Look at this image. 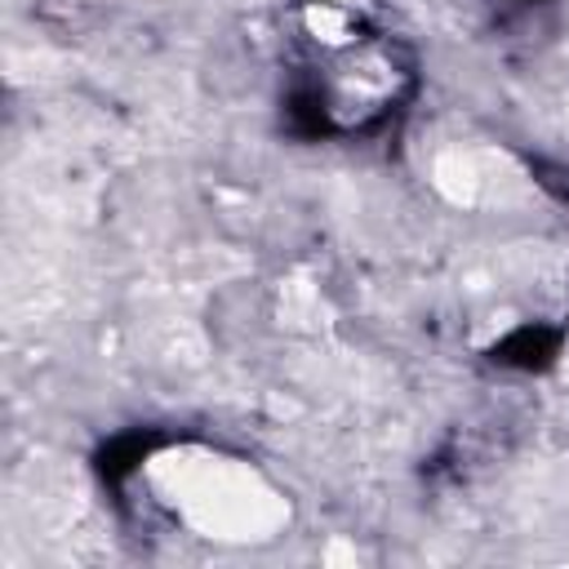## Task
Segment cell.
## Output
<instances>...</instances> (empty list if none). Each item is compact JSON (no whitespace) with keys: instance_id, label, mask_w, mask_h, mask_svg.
<instances>
[{"instance_id":"cell-1","label":"cell","mask_w":569,"mask_h":569,"mask_svg":"<svg viewBox=\"0 0 569 569\" xmlns=\"http://www.w3.org/2000/svg\"><path fill=\"white\" fill-rule=\"evenodd\" d=\"M307 62L284 98L298 138H360L387 124L413 93V53L347 0H302Z\"/></svg>"},{"instance_id":"cell-3","label":"cell","mask_w":569,"mask_h":569,"mask_svg":"<svg viewBox=\"0 0 569 569\" xmlns=\"http://www.w3.org/2000/svg\"><path fill=\"white\" fill-rule=\"evenodd\" d=\"M151 445H156V440H151V436H138V431H133V436H120L111 449H102V476H107V480H120L124 471H133V467L147 458Z\"/></svg>"},{"instance_id":"cell-4","label":"cell","mask_w":569,"mask_h":569,"mask_svg":"<svg viewBox=\"0 0 569 569\" xmlns=\"http://www.w3.org/2000/svg\"><path fill=\"white\" fill-rule=\"evenodd\" d=\"M511 4H520V9H538V4H547V0H511Z\"/></svg>"},{"instance_id":"cell-2","label":"cell","mask_w":569,"mask_h":569,"mask_svg":"<svg viewBox=\"0 0 569 569\" xmlns=\"http://www.w3.org/2000/svg\"><path fill=\"white\" fill-rule=\"evenodd\" d=\"M560 351V333L547 329V325H525L516 333H507L498 347H493V360L498 365H511V369H542L551 365V356Z\"/></svg>"}]
</instances>
